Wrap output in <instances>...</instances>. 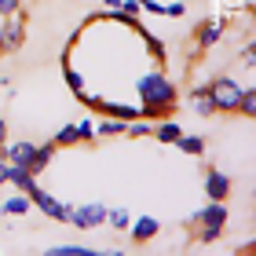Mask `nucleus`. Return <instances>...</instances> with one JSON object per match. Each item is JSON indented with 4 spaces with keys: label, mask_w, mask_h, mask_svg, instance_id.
I'll return each instance as SVG.
<instances>
[{
    "label": "nucleus",
    "mask_w": 256,
    "mask_h": 256,
    "mask_svg": "<svg viewBox=\"0 0 256 256\" xmlns=\"http://www.w3.org/2000/svg\"><path fill=\"white\" fill-rule=\"evenodd\" d=\"M0 212L4 216H26V212H33V205H30V194H11V198H4L0 202Z\"/></svg>",
    "instance_id": "obj_12"
},
{
    "label": "nucleus",
    "mask_w": 256,
    "mask_h": 256,
    "mask_svg": "<svg viewBox=\"0 0 256 256\" xmlns=\"http://www.w3.org/2000/svg\"><path fill=\"white\" fill-rule=\"evenodd\" d=\"M66 224H74V227H80V230L102 227V224H106V205H99V202L77 205V208H70V220H66Z\"/></svg>",
    "instance_id": "obj_4"
},
{
    "label": "nucleus",
    "mask_w": 256,
    "mask_h": 256,
    "mask_svg": "<svg viewBox=\"0 0 256 256\" xmlns=\"http://www.w3.org/2000/svg\"><path fill=\"white\" fill-rule=\"evenodd\" d=\"M8 172H11V165L0 158V187H8Z\"/></svg>",
    "instance_id": "obj_31"
},
{
    "label": "nucleus",
    "mask_w": 256,
    "mask_h": 256,
    "mask_svg": "<svg viewBox=\"0 0 256 256\" xmlns=\"http://www.w3.org/2000/svg\"><path fill=\"white\" fill-rule=\"evenodd\" d=\"M158 230H161V224H158L154 216H136L132 224H128V234H132V242H154Z\"/></svg>",
    "instance_id": "obj_10"
},
{
    "label": "nucleus",
    "mask_w": 256,
    "mask_h": 256,
    "mask_svg": "<svg viewBox=\"0 0 256 256\" xmlns=\"http://www.w3.org/2000/svg\"><path fill=\"white\" fill-rule=\"evenodd\" d=\"M190 106H194V114H202V118H212L216 114V106H212V99H208V84H198L194 92H190Z\"/></svg>",
    "instance_id": "obj_16"
},
{
    "label": "nucleus",
    "mask_w": 256,
    "mask_h": 256,
    "mask_svg": "<svg viewBox=\"0 0 256 256\" xmlns=\"http://www.w3.org/2000/svg\"><path fill=\"white\" fill-rule=\"evenodd\" d=\"M0 55H4V40H0Z\"/></svg>",
    "instance_id": "obj_34"
},
{
    "label": "nucleus",
    "mask_w": 256,
    "mask_h": 256,
    "mask_svg": "<svg viewBox=\"0 0 256 256\" xmlns=\"http://www.w3.org/2000/svg\"><path fill=\"white\" fill-rule=\"evenodd\" d=\"M234 114H242V118H252V114H256V88L252 84H242V96H238V110Z\"/></svg>",
    "instance_id": "obj_18"
},
{
    "label": "nucleus",
    "mask_w": 256,
    "mask_h": 256,
    "mask_svg": "<svg viewBox=\"0 0 256 256\" xmlns=\"http://www.w3.org/2000/svg\"><path fill=\"white\" fill-rule=\"evenodd\" d=\"M30 205L37 208V212H44L48 220H55V224H66L70 220V208L74 205H66V202H59V198H52L44 187H37V190H30Z\"/></svg>",
    "instance_id": "obj_3"
},
{
    "label": "nucleus",
    "mask_w": 256,
    "mask_h": 256,
    "mask_svg": "<svg viewBox=\"0 0 256 256\" xmlns=\"http://www.w3.org/2000/svg\"><path fill=\"white\" fill-rule=\"evenodd\" d=\"M48 256H99L92 246H52Z\"/></svg>",
    "instance_id": "obj_21"
},
{
    "label": "nucleus",
    "mask_w": 256,
    "mask_h": 256,
    "mask_svg": "<svg viewBox=\"0 0 256 256\" xmlns=\"http://www.w3.org/2000/svg\"><path fill=\"white\" fill-rule=\"evenodd\" d=\"M176 146L183 150V154H190V158H202L205 154V136H187V132H183L176 139Z\"/></svg>",
    "instance_id": "obj_17"
},
{
    "label": "nucleus",
    "mask_w": 256,
    "mask_h": 256,
    "mask_svg": "<svg viewBox=\"0 0 256 256\" xmlns=\"http://www.w3.org/2000/svg\"><path fill=\"white\" fill-rule=\"evenodd\" d=\"M4 143H8V121L0 118V150H4Z\"/></svg>",
    "instance_id": "obj_32"
},
{
    "label": "nucleus",
    "mask_w": 256,
    "mask_h": 256,
    "mask_svg": "<svg viewBox=\"0 0 256 256\" xmlns=\"http://www.w3.org/2000/svg\"><path fill=\"white\" fill-rule=\"evenodd\" d=\"M15 11H22V0H0V18L15 15Z\"/></svg>",
    "instance_id": "obj_28"
},
{
    "label": "nucleus",
    "mask_w": 256,
    "mask_h": 256,
    "mask_svg": "<svg viewBox=\"0 0 256 256\" xmlns=\"http://www.w3.org/2000/svg\"><path fill=\"white\" fill-rule=\"evenodd\" d=\"M106 224L114 230H128V224H132V212L128 208H106Z\"/></svg>",
    "instance_id": "obj_22"
},
{
    "label": "nucleus",
    "mask_w": 256,
    "mask_h": 256,
    "mask_svg": "<svg viewBox=\"0 0 256 256\" xmlns=\"http://www.w3.org/2000/svg\"><path fill=\"white\" fill-rule=\"evenodd\" d=\"M150 136H154L158 143H165V146H168V143H176V139L183 136V128L172 121V118H161V121L154 124V132H150Z\"/></svg>",
    "instance_id": "obj_14"
},
{
    "label": "nucleus",
    "mask_w": 256,
    "mask_h": 256,
    "mask_svg": "<svg viewBox=\"0 0 256 256\" xmlns=\"http://www.w3.org/2000/svg\"><path fill=\"white\" fill-rule=\"evenodd\" d=\"M136 92H139V106H165V110H176V102H180V92H176V84L165 77V70H146V74L136 80Z\"/></svg>",
    "instance_id": "obj_1"
},
{
    "label": "nucleus",
    "mask_w": 256,
    "mask_h": 256,
    "mask_svg": "<svg viewBox=\"0 0 256 256\" xmlns=\"http://www.w3.org/2000/svg\"><path fill=\"white\" fill-rule=\"evenodd\" d=\"M33 150H37V143H30V139H18V143H4V150H0V158L8 161V165H30Z\"/></svg>",
    "instance_id": "obj_9"
},
{
    "label": "nucleus",
    "mask_w": 256,
    "mask_h": 256,
    "mask_svg": "<svg viewBox=\"0 0 256 256\" xmlns=\"http://www.w3.org/2000/svg\"><path fill=\"white\" fill-rule=\"evenodd\" d=\"M102 4H106V8L114 11V8H121V0H102Z\"/></svg>",
    "instance_id": "obj_33"
},
{
    "label": "nucleus",
    "mask_w": 256,
    "mask_h": 256,
    "mask_svg": "<svg viewBox=\"0 0 256 256\" xmlns=\"http://www.w3.org/2000/svg\"><path fill=\"white\" fill-rule=\"evenodd\" d=\"M62 80L70 84V92H74V99H80V96H84V77H80V74H77V70L70 66V62H62Z\"/></svg>",
    "instance_id": "obj_19"
},
{
    "label": "nucleus",
    "mask_w": 256,
    "mask_h": 256,
    "mask_svg": "<svg viewBox=\"0 0 256 256\" xmlns=\"http://www.w3.org/2000/svg\"><path fill=\"white\" fill-rule=\"evenodd\" d=\"M136 33H139V37H143V44H146V52H150V59H154L158 66H165V55H168V52H165V44L158 40V33H150V30H143V26H139Z\"/></svg>",
    "instance_id": "obj_15"
},
{
    "label": "nucleus",
    "mask_w": 256,
    "mask_h": 256,
    "mask_svg": "<svg viewBox=\"0 0 256 256\" xmlns=\"http://www.w3.org/2000/svg\"><path fill=\"white\" fill-rule=\"evenodd\" d=\"M220 238H224V227H198V242L202 246H216Z\"/></svg>",
    "instance_id": "obj_24"
},
{
    "label": "nucleus",
    "mask_w": 256,
    "mask_h": 256,
    "mask_svg": "<svg viewBox=\"0 0 256 256\" xmlns=\"http://www.w3.org/2000/svg\"><path fill=\"white\" fill-rule=\"evenodd\" d=\"M139 11H146V15H161V4H158V0H139Z\"/></svg>",
    "instance_id": "obj_29"
},
{
    "label": "nucleus",
    "mask_w": 256,
    "mask_h": 256,
    "mask_svg": "<svg viewBox=\"0 0 256 256\" xmlns=\"http://www.w3.org/2000/svg\"><path fill=\"white\" fill-rule=\"evenodd\" d=\"M55 146H74L77 143V132H74V124H62L59 132H55V139H52Z\"/></svg>",
    "instance_id": "obj_25"
},
{
    "label": "nucleus",
    "mask_w": 256,
    "mask_h": 256,
    "mask_svg": "<svg viewBox=\"0 0 256 256\" xmlns=\"http://www.w3.org/2000/svg\"><path fill=\"white\" fill-rule=\"evenodd\" d=\"M0 40H4V52H18L22 44H26V15H22V11H15V15L4 18Z\"/></svg>",
    "instance_id": "obj_6"
},
{
    "label": "nucleus",
    "mask_w": 256,
    "mask_h": 256,
    "mask_svg": "<svg viewBox=\"0 0 256 256\" xmlns=\"http://www.w3.org/2000/svg\"><path fill=\"white\" fill-rule=\"evenodd\" d=\"M161 15H165V18H183V15H187V4H180V0L161 4Z\"/></svg>",
    "instance_id": "obj_26"
},
{
    "label": "nucleus",
    "mask_w": 256,
    "mask_h": 256,
    "mask_svg": "<svg viewBox=\"0 0 256 256\" xmlns=\"http://www.w3.org/2000/svg\"><path fill=\"white\" fill-rule=\"evenodd\" d=\"M8 183L15 190H22V194H30V190H37L40 183H37V176H33L30 168H22V165H11V172H8Z\"/></svg>",
    "instance_id": "obj_11"
},
{
    "label": "nucleus",
    "mask_w": 256,
    "mask_h": 256,
    "mask_svg": "<svg viewBox=\"0 0 256 256\" xmlns=\"http://www.w3.org/2000/svg\"><path fill=\"white\" fill-rule=\"evenodd\" d=\"M124 124H128V121H118V118H106V121H99V124H96V136H102V139L124 136Z\"/></svg>",
    "instance_id": "obj_20"
},
{
    "label": "nucleus",
    "mask_w": 256,
    "mask_h": 256,
    "mask_svg": "<svg viewBox=\"0 0 256 256\" xmlns=\"http://www.w3.org/2000/svg\"><path fill=\"white\" fill-rule=\"evenodd\" d=\"M238 96H242V84L234 77H216V80H208V99H212V106L216 114H234L238 110Z\"/></svg>",
    "instance_id": "obj_2"
},
{
    "label": "nucleus",
    "mask_w": 256,
    "mask_h": 256,
    "mask_svg": "<svg viewBox=\"0 0 256 256\" xmlns=\"http://www.w3.org/2000/svg\"><path fill=\"white\" fill-rule=\"evenodd\" d=\"M121 11H128V15H139V0H121Z\"/></svg>",
    "instance_id": "obj_30"
},
{
    "label": "nucleus",
    "mask_w": 256,
    "mask_h": 256,
    "mask_svg": "<svg viewBox=\"0 0 256 256\" xmlns=\"http://www.w3.org/2000/svg\"><path fill=\"white\" fill-rule=\"evenodd\" d=\"M74 132H77V143H88V139H96V121H74Z\"/></svg>",
    "instance_id": "obj_23"
},
{
    "label": "nucleus",
    "mask_w": 256,
    "mask_h": 256,
    "mask_svg": "<svg viewBox=\"0 0 256 256\" xmlns=\"http://www.w3.org/2000/svg\"><path fill=\"white\" fill-rule=\"evenodd\" d=\"M52 161H55V143H44V146L33 150V158H30V165H26V168L33 172V176H40V172L48 168Z\"/></svg>",
    "instance_id": "obj_13"
},
{
    "label": "nucleus",
    "mask_w": 256,
    "mask_h": 256,
    "mask_svg": "<svg viewBox=\"0 0 256 256\" xmlns=\"http://www.w3.org/2000/svg\"><path fill=\"white\" fill-rule=\"evenodd\" d=\"M227 15H216V18H205V22H198V30H194V44L202 52H208L212 44H220V37L227 33Z\"/></svg>",
    "instance_id": "obj_5"
},
{
    "label": "nucleus",
    "mask_w": 256,
    "mask_h": 256,
    "mask_svg": "<svg viewBox=\"0 0 256 256\" xmlns=\"http://www.w3.org/2000/svg\"><path fill=\"white\" fill-rule=\"evenodd\" d=\"M230 176L227 172H220V168H208L205 172V194H208V202H227L230 198Z\"/></svg>",
    "instance_id": "obj_8"
},
{
    "label": "nucleus",
    "mask_w": 256,
    "mask_h": 256,
    "mask_svg": "<svg viewBox=\"0 0 256 256\" xmlns=\"http://www.w3.org/2000/svg\"><path fill=\"white\" fill-rule=\"evenodd\" d=\"M227 220H230L227 202H208V205H202L194 212V224L198 227H227Z\"/></svg>",
    "instance_id": "obj_7"
},
{
    "label": "nucleus",
    "mask_w": 256,
    "mask_h": 256,
    "mask_svg": "<svg viewBox=\"0 0 256 256\" xmlns=\"http://www.w3.org/2000/svg\"><path fill=\"white\" fill-rule=\"evenodd\" d=\"M242 62H246V70H249V74L256 70V44H252V40L246 44V48H242Z\"/></svg>",
    "instance_id": "obj_27"
}]
</instances>
